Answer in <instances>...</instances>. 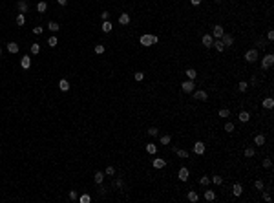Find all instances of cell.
Returning a JSON list of instances; mask_svg holds the SVG:
<instances>
[{
	"label": "cell",
	"mask_w": 274,
	"mask_h": 203,
	"mask_svg": "<svg viewBox=\"0 0 274 203\" xmlns=\"http://www.w3.org/2000/svg\"><path fill=\"white\" fill-rule=\"evenodd\" d=\"M77 198H79V196H77V192H75V190H71V192H69V200H73V201H75Z\"/></svg>",
	"instance_id": "f907efd6"
},
{
	"label": "cell",
	"mask_w": 274,
	"mask_h": 203,
	"mask_svg": "<svg viewBox=\"0 0 274 203\" xmlns=\"http://www.w3.org/2000/svg\"><path fill=\"white\" fill-rule=\"evenodd\" d=\"M46 9H48V4L44 2V0H42V2H38V4H37V11H38V13H44V11H46Z\"/></svg>",
	"instance_id": "7402d4cb"
},
{
	"label": "cell",
	"mask_w": 274,
	"mask_h": 203,
	"mask_svg": "<svg viewBox=\"0 0 274 203\" xmlns=\"http://www.w3.org/2000/svg\"><path fill=\"white\" fill-rule=\"evenodd\" d=\"M254 143H256L258 146H261L263 143H265V136H263V134H260V136H256V137H254Z\"/></svg>",
	"instance_id": "44dd1931"
},
{
	"label": "cell",
	"mask_w": 274,
	"mask_h": 203,
	"mask_svg": "<svg viewBox=\"0 0 274 203\" xmlns=\"http://www.w3.org/2000/svg\"><path fill=\"white\" fill-rule=\"evenodd\" d=\"M214 48L217 49V51H223V49H225V46H223V42H221V38H216V40H214V44H212Z\"/></svg>",
	"instance_id": "e0dca14e"
},
{
	"label": "cell",
	"mask_w": 274,
	"mask_h": 203,
	"mask_svg": "<svg viewBox=\"0 0 274 203\" xmlns=\"http://www.w3.org/2000/svg\"><path fill=\"white\" fill-rule=\"evenodd\" d=\"M185 73H186V77L190 79V81H194V79H196V75H197V73H196V70H192V68H188V70H186Z\"/></svg>",
	"instance_id": "4316f807"
},
{
	"label": "cell",
	"mask_w": 274,
	"mask_h": 203,
	"mask_svg": "<svg viewBox=\"0 0 274 203\" xmlns=\"http://www.w3.org/2000/svg\"><path fill=\"white\" fill-rule=\"evenodd\" d=\"M274 64V55L272 53H269V55H265L263 57V61H261V70H267V68H271Z\"/></svg>",
	"instance_id": "7a4b0ae2"
},
{
	"label": "cell",
	"mask_w": 274,
	"mask_h": 203,
	"mask_svg": "<svg viewBox=\"0 0 274 203\" xmlns=\"http://www.w3.org/2000/svg\"><path fill=\"white\" fill-rule=\"evenodd\" d=\"M245 61L247 62H256L258 61V51L256 49H248V51L245 53Z\"/></svg>",
	"instance_id": "3957f363"
},
{
	"label": "cell",
	"mask_w": 274,
	"mask_h": 203,
	"mask_svg": "<svg viewBox=\"0 0 274 203\" xmlns=\"http://www.w3.org/2000/svg\"><path fill=\"white\" fill-rule=\"evenodd\" d=\"M225 130H227V132H234V125H232V123H227V125H225Z\"/></svg>",
	"instance_id": "681fc988"
},
{
	"label": "cell",
	"mask_w": 274,
	"mask_h": 203,
	"mask_svg": "<svg viewBox=\"0 0 274 203\" xmlns=\"http://www.w3.org/2000/svg\"><path fill=\"white\" fill-rule=\"evenodd\" d=\"M174 152H176L179 157H183V159H185V157H188V152H186V150H181V148H177V150H176V148H174Z\"/></svg>",
	"instance_id": "f1b7e54d"
},
{
	"label": "cell",
	"mask_w": 274,
	"mask_h": 203,
	"mask_svg": "<svg viewBox=\"0 0 274 203\" xmlns=\"http://www.w3.org/2000/svg\"><path fill=\"white\" fill-rule=\"evenodd\" d=\"M248 119H250V113H248V112H241L240 113V121L241 123H247Z\"/></svg>",
	"instance_id": "484cf974"
},
{
	"label": "cell",
	"mask_w": 274,
	"mask_h": 203,
	"mask_svg": "<svg viewBox=\"0 0 274 203\" xmlns=\"http://www.w3.org/2000/svg\"><path fill=\"white\" fill-rule=\"evenodd\" d=\"M161 143L163 145H168V143H170V136H161Z\"/></svg>",
	"instance_id": "ee69618b"
},
{
	"label": "cell",
	"mask_w": 274,
	"mask_h": 203,
	"mask_svg": "<svg viewBox=\"0 0 274 203\" xmlns=\"http://www.w3.org/2000/svg\"><path fill=\"white\" fill-rule=\"evenodd\" d=\"M221 42H223V46H232V42H234V37L230 35V33H223L221 35Z\"/></svg>",
	"instance_id": "277c9868"
},
{
	"label": "cell",
	"mask_w": 274,
	"mask_h": 203,
	"mask_svg": "<svg viewBox=\"0 0 274 203\" xmlns=\"http://www.w3.org/2000/svg\"><path fill=\"white\" fill-rule=\"evenodd\" d=\"M263 200H265V201H271V194H269V192H263Z\"/></svg>",
	"instance_id": "816d5d0a"
},
{
	"label": "cell",
	"mask_w": 274,
	"mask_h": 203,
	"mask_svg": "<svg viewBox=\"0 0 274 203\" xmlns=\"http://www.w3.org/2000/svg\"><path fill=\"white\" fill-rule=\"evenodd\" d=\"M101 17H102V20H108V17H110V13H108V11H102V15H101Z\"/></svg>",
	"instance_id": "f5cc1de1"
},
{
	"label": "cell",
	"mask_w": 274,
	"mask_h": 203,
	"mask_svg": "<svg viewBox=\"0 0 274 203\" xmlns=\"http://www.w3.org/2000/svg\"><path fill=\"white\" fill-rule=\"evenodd\" d=\"M42 31H44V28H40V26L33 28V33H35V35H42Z\"/></svg>",
	"instance_id": "7bdbcfd3"
},
{
	"label": "cell",
	"mask_w": 274,
	"mask_h": 203,
	"mask_svg": "<svg viewBox=\"0 0 274 203\" xmlns=\"http://www.w3.org/2000/svg\"><path fill=\"white\" fill-rule=\"evenodd\" d=\"M59 88H61V92H68L69 90V82L66 81V79H62V81L59 82Z\"/></svg>",
	"instance_id": "9a60e30c"
},
{
	"label": "cell",
	"mask_w": 274,
	"mask_h": 203,
	"mask_svg": "<svg viewBox=\"0 0 274 203\" xmlns=\"http://www.w3.org/2000/svg\"><path fill=\"white\" fill-rule=\"evenodd\" d=\"M156 150H157V146L153 145V143H148V145H146V152H148V154H156Z\"/></svg>",
	"instance_id": "83f0119b"
},
{
	"label": "cell",
	"mask_w": 274,
	"mask_h": 203,
	"mask_svg": "<svg viewBox=\"0 0 274 203\" xmlns=\"http://www.w3.org/2000/svg\"><path fill=\"white\" fill-rule=\"evenodd\" d=\"M157 134H159V130H157V128H156V126H152V128H148V136H152V137H156V136H157Z\"/></svg>",
	"instance_id": "8d00e7d4"
},
{
	"label": "cell",
	"mask_w": 274,
	"mask_h": 203,
	"mask_svg": "<svg viewBox=\"0 0 274 203\" xmlns=\"http://www.w3.org/2000/svg\"><path fill=\"white\" fill-rule=\"evenodd\" d=\"M104 49H106V48H104L102 44H97V46H95V53H97V55H102Z\"/></svg>",
	"instance_id": "d590c367"
},
{
	"label": "cell",
	"mask_w": 274,
	"mask_h": 203,
	"mask_svg": "<svg viewBox=\"0 0 274 203\" xmlns=\"http://www.w3.org/2000/svg\"><path fill=\"white\" fill-rule=\"evenodd\" d=\"M93 179H95V183H97V185H101V183H102V179H104V174H102V172H95Z\"/></svg>",
	"instance_id": "cb8c5ba5"
},
{
	"label": "cell",
	"mask_w": 274,
	"mask_h": 203,
	"mask_svg": "<svg viewBox=\"0 0 274 203\" xmlns=\"http://www.w3.org/2000/svg\"><path fill=\"white\" fill-rule=\"evenodd\" d=\"M199 183H201V185H203V187H207V185H208V183H210V177H207V176H203V177H201V179H199Z\"/></svg>",
	"instance_id": "f35d334b"
},
{
	"label": "cell",
	"mask_w": 274,
	"mask_h": 203,
	"mask_svg": "<svg viewBox=\"0 0 274 203\" xmlns=\"http://www.w3.org/2000/svg\"><path fill=\"white\" fill-rule=\"evenodd\" d=\"M152 165L156 167V168H163V167H166V161H164V159H161V157H156Z\"/></svg>",
	"instance_id": "4fadbf2b"
},
{
	"label": "cell",
	"mask_w": 274,
	"mask_h": 203,
	"mask_svg": "<svg viewBox=\"0 0 274 203\" xmlns=\"http://www.w3.org/2000/svg\"><path fill=\"white\" fill-rule=\"evenodd\" d=\"M254 185H256V189H258V190H263V181H261V179H258L256 183H254Z\"/></svg>",
	"instance_id": "7dc6e473"
},
{
	"label": "cell",
	"mask_w": 274,
	"mask_h": 203,
	"mask_svg": "<svg viewBox=\"0 0 274 203\" xmlns=\"http://www.w3.org/2000/svg\"><path fill=\"white\" fill-rule=\"evenodd\" d=\"M263 106H265V108H272V106H274V101H272V97H267L265 101H263Z\"/></svg>",
	"instance_id": "f546056e"
},
{
	"label": "cell",
	"mask_w": 274,
	"mask_h": 203,
	"mask_svg": "<svg viewBox=\"0 0 274 203\" xmlns=\"http://www.w3.org/2000/svg\"><path fill=\"white\" fill-rule=\"evenodd\" d=\"M0 55H2V49H0Z\"/></svg>",
	"instance_id": "6f0895ef"
},
{
	"label": "cell",
	"mask_w": 274,
	"mask_h": 203,
	"mask_svg": "<svg viewBox=\"0 0 274 203\" xmlns=\"http://www.w3.org/2000/svg\"><path fill=\"white\" fill-rule=\"evenodd\" d=\"M221 181H223L221 176H214V177H212V183H216V185H221Z\"/></svg>",
	"instance_id": "f6af8a7d"
},
{
	"label": "cell",
	"mask_w": 274,
	"mask_h": 203,
	"mask_svg": "<svg viewBox=\"0 0 274 203\" xmlns=\"http://www.w3.org/2000/svg\"><path fill=\"white\" fill-rule=\"evenodd\" d=\"M201 42L205 44V48H212V44H214V37L212 35H203V38H201Z\"/></svg>",
	"instance_id": "52a82bcc"
},
{
	"label": "cell",
	"mask_w": 274,
	"mask_h": 203,
	"mask_svg": "<svg viewBox=\"0 0 274 203\" xmlns=\"http://www.w3.org/2000/svg\"><path fill=\"white\" fill-rule=\"evenodd\" d=\"M112 28H113V26H112V22L102 20V31H104V33H110V31H112Z\"/></svg>",
	"instance_id": "d6986e66"
},
{
	"label": "cell",
	"mask_w": 274,
	"mask_h": 203,
	"mask_svg": "<svg viewBox=\"0 0 274 203\" xmlns=\"http://www.w3.org/2000/svg\"><path fill=\"white\" fill-rule=\"evenodd\" d=\"M57 2L61 4V6H66V4H68V0H57Z\"/></svg>",
	"instance_id": "9f6ffc18"
},
{
	"label": "cell",
	"mask_w": 274,
	"mask_h": 203,
	"mask_svg": "<svg viewBox=\"0 0 274 203\" xmlns=\"http://www.w3.org/2000/svg\"><path fill=\"white\" fill-rule=\"evenodd\" d=\"M57 44H59V38H57V37H49V38H48V46H49V48H55Z\"/></svg>",
	"instance_id": "d4e9b609"
},
{
	"label": "cell",
	"mask_w": 274,
	"mask_h": 203,
	"mask_svg": "<svg viewBox=\"0 0 274 203\" xmlns=\"http://www.w3.org/2000/svg\"><path fill=\"white\" fill-rule=\"evenodd\" d=\"M232 192H234V196H241V192H243V187L240 185V183H236V185L232 187Z\"/></svg>",
	"instance_id": "2e32d148"
},
{
	"label": "cell",
	"mask_w": 274,
	"mask_h": 203,
	"mask_svg": "<svg viewBox=\"0 0 274 203\" xmlns=\"http://www.w3.org/2000/svg\"><path fill=\"white\" fill-rule=\"evenodd\" d=\"M181 88H183V92H185V93H190V92H194L196 84H194V81H186V82L181 84Z\"/></svg>",
	"instance_id": "5b68a950"
},
{
	"label": "cell",
	"mask_w": 274,
	"mask_h": 203,
	"mask_svg": "<svg viewBox=\"0 0 274 203\" xmlns=\"http://www.w3.org/2000/svg\"><path fill=\"white\" fill-rule=\"evenodd\" d=\"M238 90H240V92H247V90H248V84H247L245 81H241L240 84H238Z\"/></svg>",
	"instance_id": "1f68e13d"
},
{
	"label": "cell",
	"mask_w": 274,
	"mask_h": 203,
	"mask_svg": "<svg viewBox=\"0 0 274 203\" xmlns=\"http://www.w3.org/2000/svg\"><path fill=\"white\" fill-rule=\"evenodd\" d=\"M267 38H269V40H274V31H269L267 33Z\"/></svg>",
	"instance_id": "db71d44e"
},
{
	"label": "cell",
	"mask_w": 274,
	"mask_h": 203,
	"mask_svg": "<svg viewBox=\"0 0 274 203\" xmlns=\"http://www.w3.org/2000/svg\"><path fill=\"white\" fill-rule=\"evenodd\" d=\"M207 97H208V93H207V92H203V90L194 92V99H197V101H207Z\"/></svg>",
	"instance_id": "30bf717a"
},
{
	"label": "cell",
	"mask_w": 274,
	"mask_h": 203,
	"mask_svg": "<svg viewBox=\"0 0 274 203\" xmlns=\"http://www.w3.org/2000/svg\"><path fill=\"white\" fill-rule=\"evenodd\" d=\"M104 174H106V176H113V174H115V168H113V167H108Z\"/></svg>",
	"instance_id": "b9f144b4"
},
{
	"label": "cell",
	"mask_w": 274,
	"mask_h": 203,
	"mask_svg": "<svg viewBox=\"0 0 274 203\" xmlns=\"http://www.w3.org/2000/svg\"><path fill=\"white\" fill-rule=\"evenodd\" d=\"M223 33H225V29H223V26H219V24L212 28V37H216V38H221V35H223Z\"/></svg>",
	"instance_id": "8992f818"
},
{
	"label": "cell",
	"mask_w": 274,
	"mask_h": 203,
	"mask_svg": "<svg viewBox=\"0 0 274 203\" xmlns=\"http://www.w3.org/2000/svg\"><path fill=\"white\" fill-rule=\"evenodd\" d=\"M79 201H81V203H90V201H92V196H90V194H82L81 198H79Z\"/></svg>",
	"instance_id": "4dcf8cb0"
},
{
	"label": "cell",
	"mask_w": 274,
	"mask_h": 203,
	"mask_svg": "<svg viewBox=\"0 0 274 203\" xmlns=\"http://www.w3.org/2000/svg\"><path fill=\"white\" fill-rule=\"evenodd\" d=\"M190 4H192V6H199V4H201V0H190Z\"/></svg>",
	"instance_id": "11a10c76"
},
{
	"label": "cell",
	"mask_w": 274,
	"mask_h": 203,
	"mask_svg": "<svg viewBox=\"0 0 274 203\" xmlns=\"http://www.w3.org/2000/svg\"><path fill=\"white\" fill-rule=\"evenodd\" d=\"M113 187H115V189H123V181L121 179H115V181H113Z\"/></svg>",
	"instance_id": "bcb514c9"
},
{
	"label": "cell",
	"mask_w": 274,
	"mask_h": 203,
	"mask_svg": "<svg viewBox=\"0 0 274 203\" xmlns=\"http://www.w3.org/2000/svg\"><path fill=\"white\" fill-rule=\"evenodd\" d=\"M7 51H9V53H18V44L9 42V44H7Z\"/></svg>",
	"instance_id": "ac0fdd59"
},
{
	"label": "cell",
	"mask_w": 274,
	"mask_h": 203,
	"mask_svg": "<svg viewBox=\"0 0 274 203\" xmlns=\"http://www.w3.org/2000/svg\"><path fill=\"white\" fill-rule=\"evenodd\" d=\"M194 152H196V154H199V156L205 154V143H203V141H197L196 145H194Z\"/></svg>",
	"instance_id": "ba28073f"
},
{
	"label": "cell",
	"mask_w": 274,
	"mask_h": 203,
	"mask_svg": "<svg viewBox=\"0 0 274 203\" xmlns=\"http://www.w3.org/2000/svg\"><path fill=\"white\" fill-rule=\"evenodd\" d=\"M205 200H207V201H214V200H216L214 190H205Z\"/></svg>",
	"instance_id": "ffe728a7"
},
{
	"label": "cell",
	"mask_w": 274,
	"mask_h": 203,
	"mask_svg": "<svg viewBox=\"0 0 274 203\" xmlns=\"http://www.w3.org/2000/svg\"><path fill=\"white\" fill-rule=\"evenodd\" d=\"M177 176H179V179H181V181H186L188 176H190V172H188L186 167H183V168H179V174Z\"/></svg>",
	"instance_id": "9c48e42d"
},
{
	"label": "cell",
	"mask_w": 274,
	"mask_h": 203,
	"mask_svg": "<svg viewBox=\"0 0 274 203\" xmlns=\"http://www.w3.org/2000/svg\"><path fill=\"white\" fill-rule=\"evenodd\" d=\"M133 77H135V81H143V79H144V73H143V71H135V75H133Z\"/></svg>",
	"instance_id": "60d3db41"
},
{
	"label": "cell",
	"mask_w": 274,
	"mask_h": 203,
	"mask_svg": "<svg viewBox=\"0 0 274 203\" xmlns=\"http://www.w3.org/2000/svg\"><path fill=\"white\" fill-rule=\"evenodd\" d=\"M188 200H190V201H197V200H199L197 192H194V190H190V192H188Z\"/></svg>",
	"instance_id": "d6a6232c"
},
{
	"label": "cell",
	"mask_w": 274,
	"mask_h": 203,
	"mask_svg": "<svg viewBox=\"0 0 274 203\" xmlns=\"http://www.w3.org/2000/svg\"><path fill=\"white\" fill-rule=\"evenodd\" d=\"M24 22H26V18H24V13L17 15V24H18V26H24Z\"/></svg>",
	"instance_id": "836d02e7"
},
{
	"label": "cell",
	"mask_w": 274,
	"mask_h": 203,
	"mask_svg": "<svg viewBox=\"0 0 274 203\" xmlns=\"http://www.w3.org/2000/svg\"><path fill=\"white\" fill-rule=\"evenodd\" d=\"M263 167H265V168H271V167H272V163H271L269 157H267V159H263Z\"/></svg>",
	"instance_id": "c3c4849f"
},
{
	"label": "cell",
	"mask_w": 274,
	"mask_h": 203,
	"mask_svg": "<svg viewBox=\"0 0 274 203\" xmlns=\"http://www.w3.org/2000/svg\"><path fill=\"white\" fill-rule=\"evenodd\" d=\"M17 6H18V11H20V13H28V9H29V6H28L26 0H18Z\"/></svg>",
	"instance_id": "8fae6325"
},
{
	"label": "cell",
	"mask_w": 274,
	"mask_h": 203,
	"mask_svg": "<svg viewBox=\"0 0 274 203\" xmlns=\"http://www.w3.org/2000/svg\"><path fill=\"white\" fill-rule=\"evenodd\" d=\"M48 29H49V31H53V33H57V31H59V24L53 22V20L48 22Z\"/></svg>",
	"instance_id": "603a6c76"
},
{
	"label": "cell",
	"mask_w": 274,
	"mask_h": 203,
	"mask_svg": "<svg viewBox=\"0 0 274 203\" xmlns=\"http://www.w3.org/2000/svg\"><path fill=\"white\" fill-rule=\"evenodd\" d=\"M254 154H256V150H254V148H250V146L245 148V157H252Z\"/></svg>",
	"instance_id": "e575fe53"
},
{
	"label": "cell",
	"mask_w": 274,
	"mask_h": 203,
	"mask_svg": "<svg viewBox=\"0 0 274 203\" xmlns=\"http://www.w3.org/2000/svg\"><path fill=\"white\" fill-rule=\"evenodd\" d=\"M159 38L156 35H143L141 37V44L143 46H152V44H157Z\"/></svg>",
	"instance_id": "6da1fadb"
},
{
	"label": "cell",
	"mask_w": 274,
	"mask_h": 203,
	"mask_svg": "<svg viewBox=\"0 0 274 203\" xmlns=\"http://www.w3.org/2000/svg\"><path fill=\"white\" fill-rule=\"evenodd\" d=\"M20 66L24 68V70H29V66H31V59H29V55H24V57H22Z\"/></svg>",
	"instance_id": "7c38bea8"
},
{
	"label": "cell",
	"mask_w": 274,
	"mask_h": 203,
	"mask_svg": "<svg viewBox=\"0 0 274 203\" xmlns=\"http://www.w3.org/2000/svg\"><path fill=\"white\" fill-rule=\"evenodd\" d=\"M216 2H219V0H216Z\"/></svg>",
	"instance_id": "680465c9"
},
{
	"label": "cell",
	"mask_w": 274,
	"mask_h": 203,
	"mask_svg": "<svg viewBox=\"0 0 274 203\" xmlns=\"http://www.w3.org/2000/svg\"><path fill=\"white\" fill-rule=\"evenodd\" d=\"M230 115V112L227 110V108H223V110H219V117H228Z\"/></svg>",
	"instance_id": "ab89813d"
},
{
	"label": "cell",
	"mask_w": 274,
	"mask_h": 203,
	"mask_svg": "<svg viewBox=\"0 0 274 203\" xmlns=\"http://www.w3.org/2000/svg\"><path fill=\"white\" fill-rule=\"evenodd\" d=\"M38 51H40V46H38V44H31V53L33 55H37Z\"/></svg>",
	"instance_id": "74e56055"
},
{
	"label": "cell",
	"mask_w": 274,
	"mask_h": 203,
	"mask_svg": "<svg viewBox=\"0 0 274 203\" xmlns=\"http://www.w3.org/2000/svg\"><path fill=\"white\" fill-rule=\"evenodd\" d=\"M128 22H130V15H128V13H123L121 17H119V24H123V26H126Z\"/></svg>",
	"instance_id": "5bb4252c"
}]
</instances>
